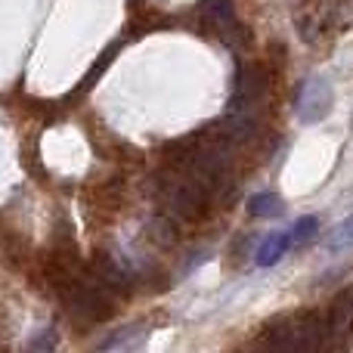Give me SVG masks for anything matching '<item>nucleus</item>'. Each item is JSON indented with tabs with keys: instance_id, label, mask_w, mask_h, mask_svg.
I'll return each instance as SVG.
<instances>
[{
	"instance_id": "nucleus-6",
	"label": "nucleus",
	"mask_w": 353,
	"mask_h": 353,
	"mask_svg": "<svg viewBox=\"0 0 353 353\" xmlns=\"http://www.w3.org/2000/svg\"><path fill=\"white\" fill-rule=\"evenodd\" d=\"M205 16L211 19V25L220 34H230L236 28V10H232V0H205Z\"/></svg>"
},
{
	"instance_id": "nucleus-8",
	"label": "nucleus",
	"mask_w": 353,
	"mask_h": 353,
	"mask_svg": "<svg viewBox=\"0 0 353 353\" xmlns=\"http://www.w3.org/2000/svg\"><path fill=\"white\" fill-rule=\"evenodd\" d=\"M285 211V205H282V199L276 192H257L248 199V214L251 217H261V220H273L279 217V214Z\"/></svg>"
},
{
	"instance_id": "nucleus-1",
	"label": "nucleus",
	"mask_w": 353,
	"mask_h": 353,
	"mask_svg": "<svg viewBox=\"0 0 353 353\" xmlns=\"http://www.w3.org/2000/svg\"><path fill=\"white\" fill-rule=\"evenodd\" d=\"M68 298V307H72L74 313H81L84 319H90V323H99V319H109L112 316V294L105 292L103 282H74V285H68L65 292Z\"/></svg>"
},
{
	"instance_id": "nucleus-2",
	"label": "nucleus",
	"mask_w": 353,
	"mask_h": 353,
	"mask_svg": "<svg viewBox=\"0 0 353 353\" xmlns=\"http://www.w3.org/2000/svg\"><path fill=\"white\" fill-rule=\"evenodd\" d=\"M323 335H325V325L316 316H310V319H301V323H285L282 329H270L267 344L285 347V350H313V347H323Z\"/></svg>"
},
{
	"instance_id": "nucleus-10",
	"label": "nucleus",
	"mask_w": 353,
	"mask_h": 353,
	"mask_svg": "<svg viewBox=\"0 0 353 353\" xmlns=\"http://www.w3.org/2000/svg\"><path fill=\"white\" fill-rule=\"evenodd\" d=\"M353 245V214L344 223H338L335 226V232L329 236V242H325V248L332 251V254H338V251H344V248H350Z\"/></svg>"
},
{
	"instance_id": "nucleus-4",
	"label": "nucleus",
	"mask_w": 353,
	"mask_h": 353,
	"mask_svg": "<svg viewBox=\"0 0 353 353\" xmlns=\"http://www.w3.org/2000/svg\"><path fill=\"white\" fill-rule=\"evenodd\" d=\"M208 189L199 186L192 176H180L171 189H168V208L183 220H195L205 214V201H208Z\"/></svg>"
},
{
	"instance_id": "nucleus-11",
	"label": "nucleus",
	"mask_w": 353,
	"mask_h": 353,
	"mask_svg": "<svg viewBox=\"0 0 353 353\" xmlns=\"http://www.w3.org/2000/svg\"><path fill=\"white\" fill-rule=\"evenodd\" d=\"M149 236H152V242H159V245H171L174 242V226H171V220H165V217H155L152 223H149Z\"/></svg>"
},
{
	"instance_id": "nucleus-3",
	"label": "nucleus",
	"mask_w": 353,
	"mask_h": 353,
	"mask_svg": "<svg viewBox=\"0 0 353 353\" xmlns=\"http://www.w3.org/2000/svg\"><path fill=\"white\" fill-rule=\"evenodd\" d=\"M332 103H335V93H332V84L325 78L304 81L298 97H294V109H298V118L304 124L323 121V118L332 112Z\"/></svg>"
},
{
	"instance_id": "nucleus-9",
	"label": "nucleus",
	"mask_w": 353,
	"mask_h": 353,
	"mask_svg": "<svg viewBox=\"0 0 353 353\" xmlns=\"http://www.w3.org/2000/svg\"><path fill=\"white\" fill-rule=\"evenodd\" d=\"M316 232H319V220L313 217V214H307V217H301L298 223L292 226L288 242H292V245H307L310 239H316Z\"/></svg>"
},
{
	"instance_id": "nucleus-5",
	"label": "nucleus",
	"mask_w": 353,
	"mask_h": 353,
	"mask_svg": "<svg viewBox=\"0 0 353 353\" xmlns=\"http://www.w3.org/2000/svg\"><path fill=\"white\" fill-rule=\"evenodd\" d=\"M325 332H332V338H335V344H347L353 341V292L341 294L335 304V310H332V319L329 325H325Z\"/></svg>"
},
{
	"instance_id": "nucleus-7",
	"label": "nucleus",
	"mask_w": 353,
	"mask_h": 353,
	"mask_svg": "<svg viewBox=\"0 0 353 353\" xmlns=\"http://www.w3.org/2000/svg\"><path fill=\"white\" fill-rule=\"evenodd\" d=\"M288 245H292V242H288L285 232H273V236H267L261 245H257L254 261L261 263V267H273V263L288 251Z\"/></svg>"
}]
</instances>
